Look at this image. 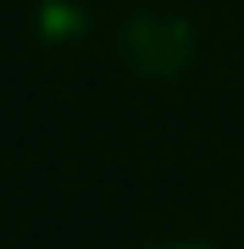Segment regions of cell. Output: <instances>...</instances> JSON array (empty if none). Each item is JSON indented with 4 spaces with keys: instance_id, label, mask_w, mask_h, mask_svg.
Segmentation results:
<instances>
[{
    "instance_id": "1",
    "label": "cell",
    "mask_w": 244,
    "mask_h": 249,
    "mask_svg": "<svg viewBox=\"0 0 244 249\" xmlns=\"http://www.w3.org/2000/svg\"><path fill=\"white\" fill-rule=\"evenodd\" d=\"M128 55L145 72H172L189 55V34H183V22L145 11V17H133V28H128Z\"/></svg>"
},
{
    "instance_id": "2",
    "label": "cell",
    "mask_w": 244,
    "mask_h": 249,
    "mask_svg": "<svg viewBox=\"0 0 244 249\" xmlns=\"http://www.w3.org/2000/svg\"><path fill=\"white\" fill-rule=\"evenodd\" d=\"M161 249H217V244H206V238H172V244H161Z\"/></svg>"
}]
</instances>
